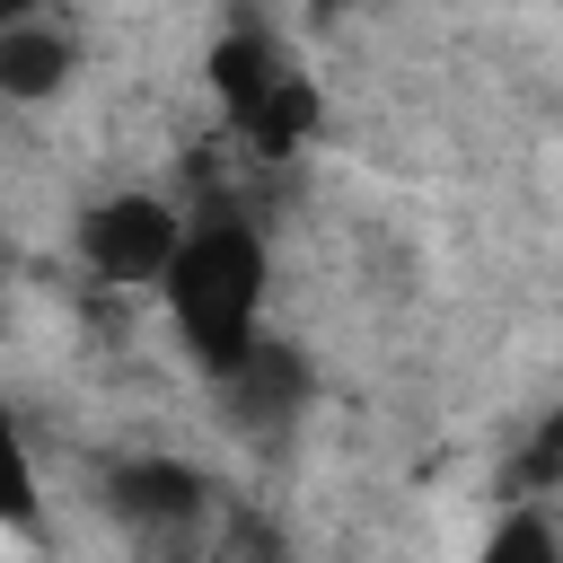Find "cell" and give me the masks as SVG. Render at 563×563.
I'll return each instance as SVG.
<instances>
[{"instance_id": "277c9868", "label": "cell", "mask_w": 563, "mask_h": 563, "mask_svg": "<svg viewBox=\"0 0 563 563\" xmlns=\"http://www.w3.org/2000/svg\"><path fill=\"white\" fill-rule=\"evenodd\" d=\"M97 501H106V519H114L123 537H141V545H185V537L211 519V475L185 466V457H167V449H132V457H114V466L97 475Z\"/></svg>"}, {"instance_id": "7a4b0ae2", "label": "cell", "mask_w": 563, "mask_h": 563, "mask_svg": "<svg viewBox=\"0 0 563 563\" xmlns=\"http://www.w3.org/2000/svg\"><path fill=\"white\" fill-rule=\"evenodd\" d=\"M202 79H211L229 132H238L255 158H299V150L325 132V88H317V70H299L264 26H229V35L202 53Z\"/></svg>"}, {"instance_id": "3957f363", "label": "cell", "mask_w": 563, "mask_h": 563, "mask_svg": "<svg viewBox=\"0 0 563 563\" xmlns=\"http://www.w3.org/2000/svg\"><path fill=\"white\" fill-rule=\"evenodd\" d=\"M185 229H194V211H176L167 194L123 185V194H97V202L79 211L70 246H79V264H88L97 282H114V290H158L167 264H176V246H185Z\"/></svg>"}, {"instance_id": "9c48e42d", "label": "cell", "mask_w": 563, "mask_h": 563, "mask_svg": "<svg viewBox=\"0 0 563 563\" xmlns=\"http://www.w3.org/2000/svg\"><path fill=\"white\" fill-rule=\"evenodd\" d=\"M18 18H53V0H0V26H18Z\"/></svg>"}, {"instance_id": "52a82bcc", "label": "cell", "mask_w": 563, "mask_h": 563, "mask_svg": "<svg viewBox=\"0 0 563 563\" xmlns=\"http://www.w3.org/2000/svg\"><path fill=\"white\" fill-rule=\"evenodd\" d=\"M545 493H563V405H545L510 457V501H545Z\"/></svg>"}, {"instance_id": "6da1fadb", "label": "cell", "mask_w": 563, "mask_h": 563, "mask_svg": "<svg viewBox=\"0 0 563 563\" xmlns=\"http://www.w3.org/2000/svg\"><path fill=\"white\" fill-rule=\"evenodd\" d=\"M264 299H273V246H264V229L246 211H229V202H202L194 229H185V246H176V264H167V282H158V308H167L185 361L211 387L264 343Z\"/></svg>"}, {"instance_id": "5b68a950", "label": "cell", "mask_w": 563, "mask_h": 563, "mask_svg": "<svg viewBox=\"0 0 563 563\" xmlns=\"http://www.w3.org/2000/svg\"><path fill=\"white\" fill-rule=\"evenodd\" d=\"M220 405H229V422L238 431H290L299 413H308V396H317V369H308V352L299 343H282V334H264L220 387H211Z\"/></svg>"}, {"instance_id": "8992f818", "label": "cell", "mask_w": 563, "mask_h": 563, "mask_svg": "<svg viewBox=\"0 0 563 563\" xmlns=\"http://www.w3.org/2000/svg\"><path fill=\"white\" fill-rule=\"evenodd\" d=\"M79 79V35L62 18H18L0 26V97L9 106H53Z\"/></svg>"}, {"instance_id": "ba28073f", "label": "cell", "mask_w": 563, "mask_h": 563, "mask_svg": "<svg viewBox=\"0 0 563 563\" xmlns=\"http://www.w3.org/2000/svg\"><path fill=\"white\" fill-rule=\"evenodd\" d=\"M484 554H493V563H510V554H554V528H545L537 510H510V519L484 537Z\"/></svg>"}]
</instances>
